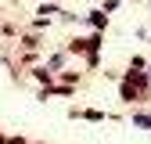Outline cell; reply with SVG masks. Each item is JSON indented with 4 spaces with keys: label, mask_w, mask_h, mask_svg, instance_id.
<instances>
[{
    "label": "cell",
    "mask_w": 151,
    "mask_h": 144,
    "mask_svg": "<svg viewBox=\"0 0 151 144\" xmlns=\"http://www.w3.org/2000/svg\"><path fill=\"white\" fill-rule=\"evenodd\" d=\"M119 97L122 101H140V97H147V76H144V72H126L122 83H119Z\"/></svg>",
    "instance_id": "cell-1"
},
{
    "label": "cell",
    "mask_w": 151,
    "mask_h": 144,
    "mask_svg": "<svg viewBox=\"0 0 151 144\" xmlns=\"http://www.w3.org/2000/svg\"><path fill=\"white\" fill-rule=\"evenodd\" d=\"M101 50V32H93V36H76V40H68V54H97Z\"/></svg>",
    "instance_id": "cell-2"
},
{
    "label": "cell",
    "mask_w": 151,
    "mask_h": 144,
    "mask_svg": "<svg viewBox=\"0 0 151 144\" xmlns=\"http://www.w3.org/2000/svg\"><path fill=\"white\" fill-rule=\"evenodd\" d=\"M90 25H93V29L101 32V29L108 25V14H104V11H90Z\"/></svg>",
    "instance_id": "cell-3"
},
{
    "label": "cell",
    "mask_w": 151,
    "mask_h": 144,
    "mask_svg": "<svg viewBox=\"0 0 151 144\" xmlns=\"http://www.w3.org/2000/svg\"><path fill=\"white\" fill-rule=\"evenodd\" d=\"M32 76H36V79H40L43 86H50V76H54V72H50V68L43 65V68H32Z\"/></svg>",
    "instance_id": "cell-4"
},
{
    "label": "cell",
    "mask_w": 151,
    "mask_h": 144,
    "mask_svg": "<svg viewBox=\"0 0 151 144\" xmlns=\"http://www.w3.org/2000/svg\"><path fill=\"white\" fill-rule=\"evenodd\" d=\"M133 126H144V130H151V115H147V112H137V115H133Z\"/></svg>",
    "instance_id": "cell-5"
},
{
    "label": "cell",
    "mask_w": 151,
    "mask_h": 144,
    "mask_svg": "<svg viewBox=\"0 0 151 144\" xmlns=\"http://www.w3.org/2000/svg\"><path fill=\"white\" fill-rule=\"evenodd\" d=\"M22 47H25V50H36V47H40V36H25Z\"/></svg>",
    "instance_id": "cell-6"
},
{
    "label": "cell",
    "mask_w": 151,
    "mask_h": 144,
    "mask_svg": "<svg viewBox=\"0 0 151 144\" xmlns=\"http://www.w3.org/2000/svg\"><path fill=\"white\" fill-rule=\"evenodd\" d=\"M61 79H65V86H72V83H79V72H61Z\"/></svg>",
    "instance_id": "cell-7"
},
{
    "label": "cell",
    "mask_w": 151,
    "mask_h": 144,
    "mask_svg": "<svg viewBox=\"0 0 151 144\" xmlns=\"http://www.w3.org/2000/svg\"><path fill=\"white\" fill-rule=\"evenodd\" d=\"M7 144H25V140H22V133H14V137H7Z\"/></svg>",
    "instance_id": "cell-8"
},
{
    "label": "cell",
    "mask_w": 151,
    "mask_h": 144,
    "mask_svg": "<svg viewBox=\"0 0 151 144\" xmlns=\"http://www.w3.org/2000/svg\"><path fill=\"white\" fill-rule=\"evenodd\" d=\"M0 144H7V137H4V133H0Z\"/></svg>",
    "instance_id": "cell-9"
}]
</instances>
